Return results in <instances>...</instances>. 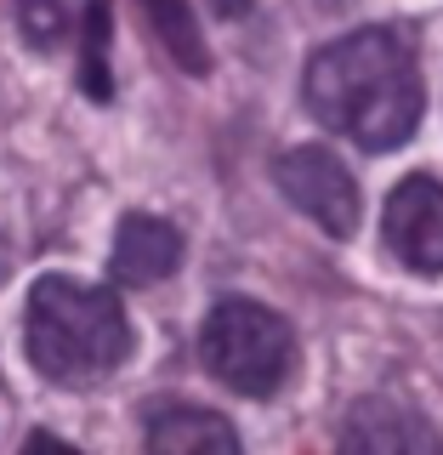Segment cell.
<instances>
[{"label":"cell","mask_w":443,"mask_h":455,"mask_svg":"<svg viewBox=\"0 0 443 455\" xmlns=\"http://www.w3.org/2000/svg\"><path fill=\"white\" fill-rule=\"evenodd\" d=\"M0 274H6V245H0Z\"/></svg>","instance_id":"13"},{"label":"cell","mask_w":443,"mask_h":455,"mask_svg":"<svg viewBox=\"0 0 443 455\" xmlns=\"http://www.w3.org/2000/svg\"><path fill=\"white\" fill-rule=\"evenodd\" d=\"M392 256L415 274H443V182L432 177H404L387 194V217H381Z\"/></svg>","instance_id":"5"},{"label":"cell","mask_w":443,"mask_h":455,"mask_svg":"<svg viewBox=\"0 0 443 455\" xmlns=\"http://www.w3.org/2000/svg\"><path fill=\"white\" fill-rule=\"evenodd\" d=\"M210 12H217V18H245V12L256 6V0H205Z\"/></svg>","instance_id":"12"},{"label":"cell","mask_w":443,"mask_h":455,"mask_svg":"<svg viewBox=\"0 0 443 455\" xmlns=\"http://www.w3.org/2000/svg\"><path fill=\"white\" fill-rule=\"evenodd\" d=\"M182 262V234L170 228L165 217H125L120 234H114V251H108V274L120 284H160L177 274Z\"/></svg>","instance_id":"6"},{"label":"cell","mask_w":443,"mask_h":455,"mask_svg":"<svg viewBox=\"0 0 443 455\" xmlns=\"http://www.w3.org/2000/svg\"><path fill=\"white\" fill-rule=\"evenodd\" d=\"M148 450H165V455H233L239 433L217 416V410L154 404L148 410Z\"/></svg>","instance_id":"7"},{"label":"cell","mask_w":443,"mask_h":455,"mask_svg":"<svg viewBox=\"0 0 443 455\" xmlns=\"http://www.w3.org/2000/svg\"><path fill=\"white\" fill-rule=\"evenodd\" d=\"M23 341L28 359L57 387H91L131 353V324H125L120 296L103 284H80L68 274L35 279L23 307Z\"/></svg>","instance_id":"2"},{"label":"cell","mask_w":443,"mask_h":455,"mask_svg":"<svg viewBox=\"0 0 443 455\" xmlns=\"http://www.w3.org/2000/svg\"><path fill=\"white\" fill-rule=\"evenodd\" d=\"M273 177H279L284 199H290L296 211H307L324 234L347 239L352 228H359V188H352L347 165H341L330 148H290V154H279Z\"/></svg>","instance_id":"4"},{"label":"cell","mask_w":443,"mask_h":455,"mask_svg":"<svg viewBox=\"0 0 443 455\" xmlns=\"http://www.w3.org/2000/svg\"><path fill=\"white\" fill-rule=\"evenodd\" d=\"M307 108L324 132L387 154L421 120V68L398 28H352L307 63Z\"/></svg>","instance_id":"1"},{"label":"cell","mask_w":443,"mask_h":455,"mask_svg":"<svg viewBox=\"0 0 443 455\" xmlns=\"http://www.w3.org/2000/svg\"><path fill=\"white\" fill-rule=\"evenodd\" d=\"M199 353H205V370L222 387L245 398H267L284 387V376L296 364V336L273 307L227 296V302L210 307L205 331H199Z\"/></svg>","instance_id":"3"},{"label":"cell","mask_w":443,"mask_h":455,"mask_svg":"<svg viewBox=\"0 0 443 455\" xmlns=\"http://www.w3.org/2000/svg\"><path fill=\"white\" fill-rule=\"evenodd\" d=\"M341 444L347 450H443V438L415 410L387 404V398H364L341 427Z\"/></svg>","instance_id":"8"},{"label":"cell","mask_w":443,"mask_h":455,"mask_svg":"<svg viewBox=\"0 0 443 455\" xmlns=\"http://www.w3.org/2000/svg\"><path fill=\"white\" fill-rule=\"evenodd\" d=\"M80 85L91 103L114 97V75H108V0H91L85 12V57H80Z\"/></svg>","instance_id":"10"},{"label":"cell","mask_w":443,"mask_h":455,"mask_svg":"<svg viewBox=\"0 0 443 455\" xmlns=\"http://www.w3.org/2000/svg\"><path fill=\"white\" fill-rule=\"evenodd\" d=\"M68 23H75V0H18V28L35 52L63 46Z\"/></svg>","instance_id":"11"},{"label":"cell","mask_w":443,"mask_h":455,"mask_svg":"<svg viewBox=\"0 0 443 455\" xmlns=\"http://www.w3.org/2000/svg\"><path fill=\"white\" fill-rule=\"evenodd\" d=\"M142 18L160 35V46L170 52V63L182 75H205L210 68V52H205V35H199V18L188 0H142Z\"/></svg>","instance_id":"9"}]
</instances>
